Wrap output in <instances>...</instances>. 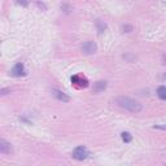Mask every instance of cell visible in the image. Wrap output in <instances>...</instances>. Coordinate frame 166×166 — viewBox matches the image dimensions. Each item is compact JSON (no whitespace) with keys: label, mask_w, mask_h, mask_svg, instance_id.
Here are the masks:
<instances>
[{"label":"cell","mask_w":166,"mask_h":166,"mask_svg":"<svg viewBox=\"0 0 166 166\" xmlns=\"http://www.w3.org/2000/svg\"><path fill=\"white\" fill-rule=\"evenodd\" d=\"M51 94H52V96H53L56 100H58V101H61V103H69V101H70V96L66 95V94H65L64 91H61V90L52 88V90H51Z\"/></svg>","instance_id":"277c9868"},{"label":"cell","mask_w":166,"mask_h":166,"mask_svg":"<svg viewBox=\"0 0 166 166\" xmlns=\"http://www.w3.org/2000/svg\"><path fill=\"white\" fill-rule=\"evenodd\" d=\"M95 26H96V30H97V34H99V35H101V34L107 30V27H108L107 22L103 21L101 18H97V20L95 21Z\"/></svg>","instance_id":"9c48e42d"},{"label":"cell","mask_w":166,"mask_h":166,"mask_svg":"<svg viewBox=\"0 0 166 166\" xmlns=\"http://www.w3.org/2000/svg\"><path fill=\"white\" fill-rule=\"evenodd\" d=\"M154 129H161V130H166V126H160V125H154Z\"/></svg>","instance_id":"ac0fdd59"},{"label":"cell","mask_w":166,"mask_h":166,"mask_svg":"<svg viewBox=\"0 0 166 166\" xmlns=\"http://www.w3.org/2000/svg\"><path fill=\"white\" fill-rule=\"evenodd\" d=\"M122 30H123V33H131V31L134 30V26H132V25L126 24V25H123V26H122Z\"/></svg>","instance_id":"5bb4252c"},{"label":"cell","mask_w":166,"mask_h":166,"mask_svg":"<svg viewBox=\"0 0 166 166\" xmlns=\"http://www.w3.org/2000/svg\"><path fill=\"white\" fill-rule=\"evenodd\" d=\"M108 87V82L107 80H97L94 83V86H92V92L94 94H100L103 91H105Z\"/></svg>","instance_id":"52a82bcc"},{"label":"cell","mask_w":166,"mask_h":166,"mask_svg":"<svg viewBox=\"0 0 166 166\" xmlns=\"http://www.w3.org/2000/svg\"><path fill=\"white\" fill-rule=\"evenodd\" d=\"M71 82L74 83V85H78V86H80V87H87V86H88L87 79H86V78H82V77H79V75H73V77H71Z\"/></svg>","instance_id":"ba28073f"},{"label":"cell","mask_w":166,"mask_h":166,"mask_svg":"<svg viewBox=\"0 0 166 166\" xmlns=\"http://www.w3.org/2000/svg\"><path fill=\"white\" fill-rule=\"evenodd\" d=\"M0 153L2 154H11L13 153V147L5 139H0Z\"/></svg>","instance_id":"8992f818"},{"label":"cell","mask_w":166,"mask_h":166,"mask_svg":"<svg viewBox=\"0 0 166 166\" xmlns=\"http://www.w3.org/2000/svg\"><path fill=\"white\" fill-rule=\"evenodd\" d=\"M157 95L161 100H166V86H160L157 88Z\"/></svg>","instance_id":"30bf717a"},{"label":"cell","mask_w":166,"mask_h":166,"mask_svg":"<svg viewBox=\"0 0 166 166\" xmlns=\"http://www.w3.org/2000/svg\"><path fill=\"white\" fill-rule=\"evenodd\" d=\"M161 61H162V65H166V53L162 55V60Z\"/></svg>","instance_id":"d6986e66"},{"label":"cell","mask_w":166,"mask_h":166,"mask_svg":"<svg viewBox=\"0 0 166 166\" xmlns=\"http://www.w3.org/2000/svg\"><path fill=\"white\" fill-rule=\"evenodd\" d=\"M12 77H25L26 75V70H25V67H24V64L22 62H17L13 67H12V70H11V73H9Z\"/></svg>","instance_id":"5b68a950"},{"label":"cell","mask_w":166,"mask_h":166,"mask_svg":"<svg viewBox=\"0 0 166 166\" xmlns=\"http://www.w3.org/2000/svg\"><path fill=\"white\" fill-rule=\"evenodd\" d=\"M121 138H122V140H123L125 143H131V141H132V135H131L130 132H127V131H123V132L121 134Z\"/></svg>","instance_id":"8fae6325"},{"label":"cell","mask_w":166,"mask_h":166,"mask_svg":"<svg viewBox=\"0 0 166 166\" xmlns=\"http://www.w3.org/2000/svg\"><path fill=\"white\" fill-rule=\"evenodd\" d=\"M8 94H11V88H2V91H0V95L2 96H5Z\"/></svg>","instance_id":"2e32d148"},{"label":"cell","mask_w":166,"mask_h":166,"mask_svg":"<svg viewBox=\"0 0 166 166\" xmlns=\"http://www.w3.org/2000/svg\"><path fill=\"white\" fill-rule=\"evenodd\" d=\"M114 103L119 108H123V109H126L131 113H140L143 110V105L138 100H135L132 97H129V96H123V95L117 96V97H114Z\"/></svg>","instance_id":"6da1fadb"},{"label":"cell","mask_w":166,"mask_h":166,"mask_svg":"<svg viewBox=\"0 0 166 166\" xmlns=\"http://www.w3.org/2000/svg\"><path fill=\"white\" fill-rule=\"evenodd\" d=\"M61 11L64 12V13H70L71 11H73V8H71V5L70 4H67V3H64V4H61Z\"/></svg>","instance_id":"4fadbf2b"},{"label":"cell","mask_w":166,"mask_h":166,"mask_svg":"<svg viewBox=\"0 0 166 166\" xmlns=\"http://www.w3.org/2000/svg\"><path fill=\"white\" fill-rule=\"evenodd\" d=\"M88 156H90V150L85 145H78L71 153V157L74 160H77V161H83V160H86Z\"/></svg>","instance_id":"7a4b0ae2"},{"label":"cell","mask_w":166,"mask_h":166,"mask_svg":"<svg viewBox=\"0 0 166 166\" xmlns=\"http://www.w3.org/2000/svg\"><path fill=\"white\" fill-rule=\"evenodd\" d=\"M36 5H38V7H39V8H40V9H43V11H44V12H46V11H47V7H46V5H44V3H40V2H39V0H38V2H36Z\"/></svg>","instance_id":"e0dca14e"},{"label":"cell","mask_w":166,"mask_h":166,"mask_svg":"<svg viewBox=\"0 0 166 166\" xmlns=\"http://www.w3.org/2000/svg\"><path fill=\"white\" fill-rule=\"evenodd\" d=\"M122 57H123L127 62H134V61L136 60V56L132 55V53H130V52H126L125 55H122Z\"/></svg>","instance_id":"7c38bea8"},{"label":"cell","mask_w":166,"mask_h":166,"mask_svg":"<svg viewBox=\"0 0 166 166\" xmlns=\"http://www.w3.org/2000/svg\"><path fill=\"white\" fill-rule=\"evenodd\" d=\"M16 3H17L18 5H21V7H27V5H29V2H27V0H16Z\"/></svg>","instance_id":"9a60e30c"},{"label":"cell","mask_w":166,"mask_h":166,"mask_svg":"<svg viewBox=\"0 0 166 166\" xmlns=\"http://www.w3.org/2000/svg\"><path fill=\"white\" fill-rule=\"evenodd\" d=\"M80 49H82V52L85 53V55L90 56V55L96 53V51H97V44H96L94 40H87V42H85V43L82 44Z\"/></svg>","instance_id":"3957f363"}]
</instances>
